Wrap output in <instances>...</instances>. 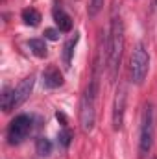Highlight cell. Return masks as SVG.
<instances>
[{"label":"cell","mask_w":157,"mask_h":159,"mask_svg":"<svg viewBox=\"0 0 157 159\" xmlns=\"http://www.w3.org/2000/svg\"><path fill=\"white\" fill-rule=\"evenodd\" d=\"M70 139H72V133H70L69 128H63V129L59 131V135H57V141H59L61 146H69V144H70Z\"/></svg>","instance_id":"16"},{"label":"cell","mask_w":157,"mask_h":159,"mask_svg":"<svg viewBox=\"0 0 157 159\" xmlns=\"http://www.w3.org/2000/svg\"><path fill=\"white\" fill-rule=\"evenodd\" d=\"M102 7H104V0H89V7H87L89 17H96Z\"/></svg>","instance_id":"15"},{"label":"cell","mask_w":157,"mask_h":159,"mask_svg":"<svg viewBox=\"0 0 157 159\" xmlns=\"http://www.w3.org/2000/svg\"><path fill=\"white\" fill-rule=\"evenodd\" d=\"M44 37L50 41H57L59 39V30H54V28H46L44 30Z\"/></svg>","instance_id":"17"},{"label":"cell","mask_w":157,"mask_h":159,"mask_svg":"<svg viewBox=\"0 0 157 159\" xmlns=\"http://www.w3.org/2000/svg\"><path fill=\"white\" fill-rule=\"evenodd\" d=\"M34 85H35V78L34 76H26V78L13 89V109H17L19 106H22L28 100V96L32 94Z\"/></svg>","instance_id":"7"},{"label":"cell","mask_w":157,"mask_h":159,"mask_svg":"<svg viewBox=\"0 0 157 159\" xmlns=\"http://www.w3.org/2000/svg\"><path fill=\"white\" fill-rule=\"evenodd\" d=\"M22 20L26 26H37L41 22V13L34 7H26L22 9Z\"/></svg>","instance_id":"11"},{"label":"cell","mask_w":157,"mask_h":159,"mask_svg":"<svg viewBox=\"0 0 157 159\" xmlns=\"http://www.w3.org/2000/svg\"><path fill=\"white\" fill-rule=\"evenodd\" d=\"M152 159H157V157H152Z\"/></svg>","instance_id":"18"},{"label":"cell","mask_w":157,"mask_h":159,"mask_svg":"<svg viewBox=\"0 0 157 159\" xmlns=\"http://www.w3.org/2000/svg\"><path fill=\"white\" fill-rule=\"evenodd\" d=\"M52 15H54L56 26H57L59 32H70L72 30V19H70V15L63 7H54Z\"/></svg>","instance_id":"9"},{"label":"cell","mask_w":157,"mask_h":159,"mask_svg":"<svg viewBox=\"0 0 157 159\" xmlns=\"http://www.w3.org/2000/svg\"><path fill=\"white\" fill-rule=\"evenodd\" d=\"M28 46L34 52V56H37V57H46V54H48L44 39H30L28 41Z\"/></svg>","instance_id":"12"},{"label":"cell","mask_w":157,"mask_h":159,"mask_svg":"<svg viewBox=\"0 0 157 159\" xmlns=\"http://www.w3.org/2000/svg\"><path fill=\"white\" fill-rule=\"evenodd\" d=\"M148 69H150V56L148 50L144 48L142 43H139L131 54V61H129V74H131V81L135 85H141L146 76H148Z\"/></svg>","instance_id":"4"},{"label":"cell","mask_w":157,"mask_h":159,"mask_svg":"<svg viewBox=\"0 0 157 159\" xmlns=\"http://www.w3.org/2000/svg\"><path fill=\"white\" fill-rule=\"evenodd\" d=\"M30 131H32V117L19 115V117H15V119L11 120V124L7 128V143L13 144V146L20 144L28 137Z\"/></svg>","instance_id":"5"},{"label":"cell","mask_w":157,"mask_h":159,"mask_svg":"<svg viewBox=\"0 0 157 159\" xmlns=\"http://www.w3.org/2000/svg\"><path fill=\"white\" fill-rule=\"evenodd\" d=\"M98 70H100V57H96L94 61V74L89 81V85L85 87L81 100H79V124L85 133L92 131L96 124V96H98V83H100Z\"/></svg>","instance_id":"2"},{"label":"cell","mask_w":157,"mask_h":159,"mask_svg":"<svg viewBox=\"0 0 157 159\" xmlns=\"http://www.w3.org/2000/svg\"><path fill=\"white\" fill-rule=\"evenodd\" d=\"M154 133H155V126H154V106L146 104L142 109V117H141V133H139V159H144L152 146H154Z\"/></svg>","instance_id":"3"},{"label":"cell","mask_w":157,"mask_h":159,"mask_svg":"<svg viewBox=\"0 0 157 159\" xmlns=\"http://www.w3.org/2000/svg\"><path fill=\"white\" fill-rule=\"evenodd\" d=\"M78 41H79V35L74 34V37H70V39L65 43V46H63V63H65L67 69H69L70 63H72V56H74V48H76Z\"/></svg>","instance_id":"10"},{"label":"cell","mask_w":157,"mask_h":159,"mask_svg":"<svg viewBox=\"0 0 157 159\" xmlns=\"http://www.w3.org/2000/svg\"><path fill=\"white\" fill-rule=\"evenodd\" d=\"M124 22L120 15V7L115 2L111 9V22H109V34L105 37V54H107V70H109V80L115 83L120 70L122 56H124Z\"/></svg>","instance_id":"1"},{"label":"cell","mask_w":157,"mask_h":159,"mask_svg":"<svg viewBox=\"0 0 157 159\" xmlns=\"http://www.w3.org/2000/svg\"><path fill=\"white\" fill-rule=\"evenodd\" d=\"M35 150H37V154L41 157H48L52 154V143L48 139H44V137H39L35 141Z\"/></svg>","instance_id":"13"},{"label":"cell","mask_w":157,"mask_h":159,"mask_svg":"<svg viewBox=\"0 0 157 159\" xmlns=\"http://www.w3.org/2000/svg\"><path fill=\"white\" fill-rule=\"evenodd\" d=\"M11 109H13V91L6 87L2 91V111L4 113H9Z\"/></svg>","instance_id":"14"},{"label":"cell","mask_w":157,"mask_h":159,"mask_svg":"<svg viewBox=\"0 0 157 159\" xmlns=\"http://www.w3.org/2000/svg\"><path fill=\"white\" fill-rule=\"evenodd\" d=\"M124 113H126V89L118 87L113 100V129L120 131L124 128Z\"/></svg>","instance_id":"6"},{"label":"cell","mask_w":157,"mask_h":159,"mask_svg":"<svg viewBox=\"0 0 157 159\" xmlns=\"http://www.w3.org/2000/svg\"><path fill=\"white\" fill-rule=\"evenodd\" d=\"M43 85H44L46 89L61 87V85H63V76H61V72H59L56 67H48V69L43 72Z\"/></svg>","instance_id":"8"}]
</instances>
